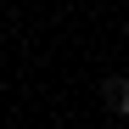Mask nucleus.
Masks as SVG:
<instances>
[{"label": "nucleus", "instance_id": "1", "mask_svg": "<svg viewBox=\"0 0 129 129\" xmlns=\"http://www.w3.org/2000/svg\"><path fill=\"white\" fill-rule=\"evenodd\" d=\"M107 101H112L118 112L129 118V79H107Z\"/></svg>", "mask_w": 129, "mask_h": 129}]
</instances>
